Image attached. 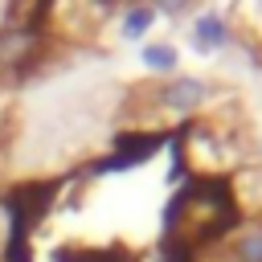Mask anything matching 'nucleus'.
I'll return each instance as SVG.
<instances>
[{
    "label": "nucleus",
    "mask_w": 262,
    "mask_h": 262,
    "mask_svg": "<svg viewBox=\"0 0 262 262\" xmlns=\"http://www.w3.org/2000/svg\"><path fill=\"white\" fill-rule=\"evenodd\" d=\"M156 98H160V106H168L176 115H192V111H201L209 102V82L192 78V74H172V78H164Z\"/></svg>",
    "instance_id": "1"
},
{
    "label": "nucleus",
    "mask_w": 262,
    "mask_h": 262,
    "mask_svg": "<svg viewBox=\"0 0 262 262\" xmlns=\"http://www.w3.org/2000/svg\"><path fill=\"white\" fill-rule=\"evenodd\" d=\"M233 37H229V25H225V16H217V12H201L196 20H192V49H201V53H217V49H225Z\"/></svg>",
    "instance_id": "2"
},
{
    "label": "nucleus",
    "mask_w": 262,
    "mask_h": 262,
    "mask_svg": "<svg viewBox=\"0 0 262 262\" xmlns=\"http://www.w3.org/2000/svg\"><path fill=\"white\" fill-rule=\"evenodd\" d=\"M156 8L151 4H131L127 12H123V20H119V37L123 41H143L147 33H151V25H156Z\"/></svg>",
    "instance_id": "4"
},
{
    "label": "nucleus",
    "mask_w": 262,
    "mask_h": 262,
    "mask_svg": "<svg viewBox=\"0 0 262 262\" xmlns=\"http://www.w3.org/2000/svg\"><path fill=\"white\" fill-rule=\"evenodd\" d=\"M196 0H151V8L156 12H168V16H180V12H188Z\"/></svg>",
    "instance_id": "6"
},
{
    "label": "nucleus",
    "mask_w": 262,
    "mask_h": 262,
    "mask_svg": "<svg viewBox=\"0 0 262 262\" xmlns=\"http://www.w3.org/2000/svg\"><path fill=\"white\" fill-rule=\"evenodd\" d=\"M229 262H262V221H250L229 237Z\"/></svg>",
    "instance_id": "3"
},
{
    "label": "nucleus",
    "mask_w": 262,
    "mask_h": 262,
    "mask_svg": "<svg viewBox=\"0 0 262 262\" xmlns=\"http://www.w3.org/2000/svg\"><path fill=\"white\" fill-rule=\"evenodd\" d=\"M143 66L151 70V74H160V78H172L176 74V66H180V49L172 45V41H151V45H143Z\"/></svg>",
    "instance_id": "5"
}]
</instances>
